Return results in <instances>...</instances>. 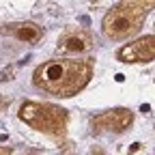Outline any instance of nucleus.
Returning <instances> with one entry per match:
<instances>
[{"label":"nucleus","instance_id":"obj_1","mask_svg":"<svg viewBox=\"0 0 155 155\" xmlns=\"http://www.w3.org/2000/svg\"><path fill=\"white\" fill-rule=\"evenodd\" d=\"M93 78V65L80 58H52L32 73V84L56 97L78 95Z\"/></svg>","mask_w":155,"mask_h":155},{"label":"nucleus","instance_id":"obj_2","mask_svg":"<svg viewBox=\"0 0 155 155\" xmlns=\"http://www.w3.org/2000/svg\"><path fill=\"white\" fill-rule=\"evenodd\" d=\"M155 7V2H119L114 5L106 15H104V22H101V30L108 39L112 41H123V39L134 37L142 28V22L147 13Z\"/></svg>","mask_w":155,"mask_h":155},{"label":"nucleus","instance_id":"obj_3","mask_svg":"<svg viewBox=\"0 0 155 155\" xmlns=\"http://www.w3.org/2000/svg\"><path fill=\"white\" fill-rule=\"evenodd\" d=\"M19 121L32 127L35 131L48 134L52 138H65L69 116L67 110L54 104H41V101H24L19 106Z\"/></svg>","mask_w":155,"mask_h":155},{"label":"nucleus","instance_id":"obj_4","mask_svg":"<svg viewBox=\"0 0 155 155\" xmlns=\"http://www.w3.org/2000/svg\"><path fill=\"white\" fill-rule=\"evenodd\" d=\"M131 123H134V112L129 108L106 110L91 121L95 134H121V131L129 129Z\"/></svg>","mask_w":155,"mask_h":155},{"label":"nucleus","instance_id":"obj_5","mask_svg":"<svg viewBox=\"0 0 155 155\" xmlns=\"http://www.w3.org/2000/svg\"><path fill=\"white\" fill-rule=\"evenodd\" d=\"M121 63H151L155 58V35L140 37L116 52Z\"/></svg>","mask_w":155,"mask_h":155},{"label":"nucleus","instance_id":"obj_6","mask_svg":"<svg viewBox=\"0 0 155 155\" xmlns=\"http://www.w3.org/2000/svg\"><path fill=\"white\" fill-rule=\"evenodd\" d=\"M95 45V37L88 32V30H71V32H65L61 39H58V45L56 50L61 54H86L91 52Z\"/></svg>","mask_w":155,"mask_h":155},{"label":"nucleus","instance_id":"obj_7","mask_svg":"<svg viewBox=\"0 0 155 155\" xmlns=\"http://www.w3.org/2000/svg\"><path fill=\"white\" fill-rule=\"evenodd\" d=\"M0 35L13 37L22 43H37L39 39L43 37V30L35 22H13V24H5L0 28Z\"/></svg>","mask_w":155,"mask_h":155},{"label":"nucleus","instance_id":"obj_8","mask_svg":"<svg viewBox=\"0 0 155 155\" xmlns=\"http://www.w3.org/2000/svg\"><path fill=\"white\" fill-rule=\"evenodd\" d=\"M0 155H11V149H7V147H0Z\"/></svg>","mask_w":155,"mask_h":155},{"label":"nucleus","instance_id":"obj_9","mask_svg":"<svg viewBox=\"0 0 155 155\" xmlns=\"http://www.w3.org/2000/svg\"><path fill=\"white\" fill-rule=\"evenodd\" d=\"M91 155H104V153H101L99 149H93V151H91Z\"/></svg>","mask_w":155,"mask_h":155},{"label":"nucleus","instance_id":"obj_10","mask_svg":"<svg viewBox=\"0 0 155 155\" xmlns=\"http://www.w3.org/2000/svg\"><path fill=\"white\" fill-rule=\"evenodd\" d=\"M28 155H37V153H28Z\"/></svg>","mask_w":155,"mask_h":155}]
</instances>
